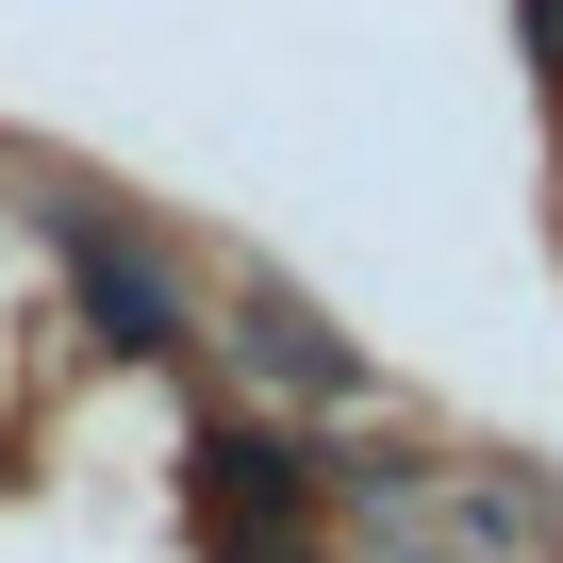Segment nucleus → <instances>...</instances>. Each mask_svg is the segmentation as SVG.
<instances>
[{
	"label": "nucleus",
	"mask_w": 563,
	"mask_h": 563,
	"mask_svg": "<svg viewBox=\"0 0 563 563\" xmlns=\"http://www.w3.org/2000/svg\"><path fill=\"white\" fill-rule=\"evenodd\" d=\"M183 497H199V547L216 563H299V514H316V464H282L265 431H199L183 448Z\"/></svg>",
	"instance_id": "nucleus-1"
},
{
	"label": "nucleus",
	"mask_w": 563,
	"mask_h": 563,
	"mask_svg": "<svg viewBox=\"0 0 563 563\" xmlns=\"http://www.w3.org/2000/svg\"><path fill=\"white\" fill-rule=\"evenodd\" d=\"M51 265H67V299H84L117 349H183V332H199V316H183V282H166L133 232H100L84 199H51Z\"/></svg>",
	"instance_id": "nucleus-2"
},
{
	"label": "nucleus",
	"mask_w": 563,
	"mask_h": 563,
	"mask_svg": "<svg viewBox=\"0 0 563 563\" xmlns=\"http://www.w3.org/2000/svg\"><path fill=\"white\" fill-rule=\"evenodd\" d=\"M249 382H282V398H365V349L316 316V299H282V282H249Z\"/></svg>",
	"instance_id": "nucleus-3"
},
{
	"label": "nucleus",
	"mask_w": 563,
	"mask_h": 563,
	"mask_svg": "<svg viewBox=\"0 0 563 563\" xmlns=\"http://www.w3.org/2000/svg\"><path fill=\"white\" fill-rule=\"evenodd\" d=\"M514 18H530V67L563 84V0H514Z\"/></svg>",
	"instance_id": "nucleus-4"
},
{
	"label": "nucleus",
	"mask_w": 563,
	"mask_h": 563,
	"mask_svg": "<svg viewBox=\"0 0 563 563\" xmlns=\"http://www.w3.org/2000/svg\"><path fill=\"white\" fill-rule=\"evenodd\" d=\"M398 563H431V547H398Z\"/></svg>",
	"instance_id": "nucleus-5"
}]
</instances>
